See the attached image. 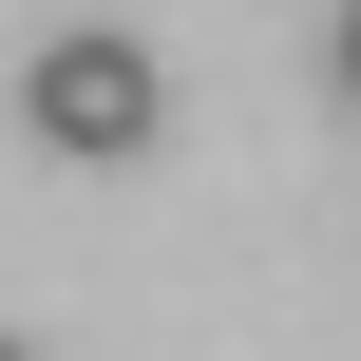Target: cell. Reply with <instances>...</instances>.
Here are the masks:
<instances>
[{"label":"cell","instance_id":"obj_1","mask_svg":"<svg viewBox=\"0 0 361 361\" xmlns=\"http://www.w3.org/2000/svg\"><path fill=\"white\" fill-rule=\"evenodd\" d=\"M19 133H38L57 171H133V152L171 133V76H152V38H114V19H57V38L19 57Z\"/></svg>","mask_w":361,"mask_h":361},{"label":"cell","instance_id":"obj_3","mask_svg":"<svg viewBox=\"0 0 361 361\" xmlns=\"http://www.w3.org/2000/svg\"><path fill=\"white\" fill-rule=\"evenodd\" d=\"M0 361H38V343H0Z\"/></svg>","mask_w":361,"mask_h":361},{"label":"cell","instance_id":"obj_2","mask_svg":"<svg viewBox=\"0 0 361 361\" xmlns=\"http://www.w3.org/2000/svg\"><path fill=\"white\" fill-rule=\"evenodd\" d=\"M324 76H343V114H361V0H343V38H324Z\"/></svg>","mask_w":361,"mask_h":361}]
</instances>
